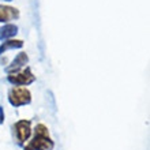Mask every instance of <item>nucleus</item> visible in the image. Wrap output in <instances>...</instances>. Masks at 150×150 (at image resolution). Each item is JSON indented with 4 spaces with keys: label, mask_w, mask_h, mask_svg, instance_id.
Wrapping results in <instances>:
<instances>
[{
    "label": "nucleus",
    "mask_w": 150,
    "mask_h": 150,
    "mask_svg": "<svg viewBox=\"0 0 150 150\" xmlns=\"http://www.w3.org/2000/svg\"><path fill=\"white\" fill-rule=\"evenodd\" d=\"M10 103L15 107L23 105V104H29L30 103V91L25 87H14L10 91Z\"/></svg>",
    "instance_id": "nucleus-1"
},
{
    "label": "nucleus",
    "mask_w": 150,
    "mask_h": 150,
    "mask_svg": "<svg viewBox=\"0 0 150 150\" xmlns=\"http://www.w3.org/2000/svg\"><path fill=\"white\" fill-rule=\"evenodd\" d=\"M30 150H52L53 142L51 141L49 135H34V139L28 145Z\"/></svg>",
    "instance_id": "nucleus-2"
},
{
    "label": "nucleus",
    "mask_w": 150,
    "mask_h": 150,
    "mask_svg": "<svg viewBox=\"0 0 150 150\" xmlns=\"http://www.w3.org/2000/svg\"><path fill=\"white\" fill-rule=\"evenodd\" d=\"M15 128V134L18 138V142L23 143L25 141H28V138L32 134V128H30V122L28 120H21L14 126Z\"/></svg>",
    "instance_id": "nucleus-3"
},
{
    "label": "nucleus",
    "mask_w": 150,
    "mask_h": 150,
    "mask_svg": "<svg viewBox=\"0 0 150 150\" xmlns=\"http://www.w3.org/2000/svg\"><path fill=\"white\" fill-rule=\"evenodd\" d=\"M8 81L11 83H15V85H28V83L34 81V75L30 72L29 68H26V70H23V71L19 72V74L10 75V76H8Z\"/></svg>",
    "instance_id": "nucleus-4"
},
{
    "label": "nucleus",
    "mask_w": 150,
    "mask_h": 150,
    "mask_svg": "<svg viewBox=\"0 0 150 150\" xmlns=\"http://www.w3.org/2000/svg\"><path fill=\"white\" fill-rule=\"evenodd\" d=\"M18 15H19V12L16 11L15 8L0 6V22H4V21H10V19H14V18H18Z\"/></svg>",
    "instance_id": "nucleus-5"
},
{
    "label": "nucleus",
    "mask_w": 150,
    "mask_h": 150,
    "mask_svg": "<svg viewBox=\"0 0 150 150\" xmlns=\"http://www.w3.org/2000/svg\"><path fill=\"white\" fill-rule=\"evenodd\" d=\"M28 63V56H26V53H19V55L15 57V60L12 62V64L8 67V72H11V71H14V70H19L22 66H25V64Z\"/></svg>",
    "instance_id": "nucleus-6"
},
{
    "label": "nucleus",
    "mask_w": 150,
    "mask_h": 150,
    "mask_svg": "<svg viewBox=\"0 0 150 150\" xmlns=\"http://www.w3.org/2000/svg\"><path fill=\"white\" fill-rule=\"evenodd\" d=\"M16 33V26L14 25H7L4 28L0 29V38H7V37H11Z\"/></svg>",
    "instance_id": "nucleus-7"
},
{
    "label": "nucleus",
    "mask_w": 150,
    "mask_h": 150,
    "mask_svg": "<svg viewBox=\"0 0 150 150\" xmlns=\"http://www.w3.org/2000/svg\"><path fill=\"white\" fill-rule=\"evenodd\" d=\"M22 45H23V42L19 40H8L0 47V53H3V51H7L8 48H19Z\"/></svg>",
    "instance_id": "nucleus-8"
},
{
    "label": "nucleus",
    "mask_w": 150,
    "mask_h": 150,
    "mask_svg": "<svg viewBox=\"0 0 150 150\" xmlns=\"http://www.w3.org/2000/svg\"><path fill=\"white\" fill-rule=\"evenodd\" d=\"M3 122V112H1V109H0V123Z\"/></svg>",
    "instance_id": "nucleus-9"
},
{
    "label": "nucleus",
    "mask_w": 150,
    "mask_h": 150,
    "mask_svg": "<svg viewBox=\"0 0 150 150\" xmlns=\"http://www.w3.org/2000/svg\"><path fill=\"white\" fill-rule=\"evenodd\" d=\"M25 150H30V149H29V146H26V147H25Z\"/></svg>",
    "instance_id": "nucleus-10"
}]
</instances>
